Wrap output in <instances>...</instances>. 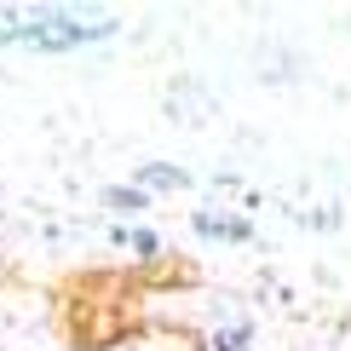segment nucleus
I'll return each mask as SVG.
<instances>
[{"instance_id": "nucleus-1", "label": "nucleus", "mask_w": 351, "mask_h": 351, "mask_svg": "<svg viewBox=\"0 0 351 351\" xmlns=\"http://www.w3.org/2000/svg\"><path fill=\"white\" fill-rule=\"evenodd\" d=\"M115 35L110 12H69V6H0V47L29 52H69L86 40Z\"/></svg>"}, {"instance_id": "nucleus-2", "label": "nucleus", "mask_w": 351, "mask_h": 351, "mask_svg": "<svg viewBox=\"0 0 351 351\" xmlns=\"http://www.w3.org/2000/svg\"><path fill=\"white\" fill-rule=\"evenodd\" d=\"M162 110H167L179 127H208L213 115H219V98H213L202 81L179 75V81H167V98H162Z\"/></svg>"}, {"instance_id": "nucleus-3", "label": "nucleus", "mask_w": 351, "mask_h": 351, "mask_svg": "<svg viewBox=\"0 0 351 351\" xmlns=\"http://www.w3.org/2000/svg\"><path fill=\"white\" fill-rule=\"evenodd\" d=\"M190 230H196L202 242H247L254 237V225H247V219H237V213H219V208H196L190 213Z\"/></svg>"}, {"instance_id": "nucleus-4", "label": "nucleus", "mask_w": 351, "mask_h": 351, "mask_svg": "<svg viewBox=\"0 0 351 351\" xmlns=\"http://www.w3.org/2000/svg\"><path fill=\"white\" fill-rule=\"evenodd\" d=\"M138 190H144V196H156V190H167V196H173V190H190V173L173 167V162H144L138 167Z\"/></svg>"}, {"instance_id": "nucleus-5", "label": "nucleus", "mask_w": 351, "mask_h": 351, "mask_svg": "<svg viewBox=\"0 0 351 351\" xmlns=\"http://www.w3.org/2000/svg\"><path fill=\"white\" fill-rule=\"evenodd\" d=\"M104 202H110L115 213H144V208H150V196H144L138 184H110V190H104Z\"/></svg>"}, {"instance_id": "nucleus-6", "label": "nucleus", "mask_w": 351, "mask_h": 351, "mask_svg": "<svg viewBox=\"0 0 351 351\" xmlns=\"http://www.w3.org/2000/svg\"><path fill=\"white\" fill-rule=\"evenodd\" d=\"M213 351H254V323H225L213 334Z\"/></svg>"}, {"instance_id": "nucleus-7", "label": "nucleus", "mask_w": 351, "mask_h": 351, "mask_svg": "<svg viewBox=\"0 0 351 351\" xmlns=\"http://www.w3.org/2000/svg\"><path fill=\"white\" fill-rule=\"evenodd\" d=\"M115 247H133V254L156 259L162 254V237H150V230H115Z\"/></svg>"}]
</instances>
